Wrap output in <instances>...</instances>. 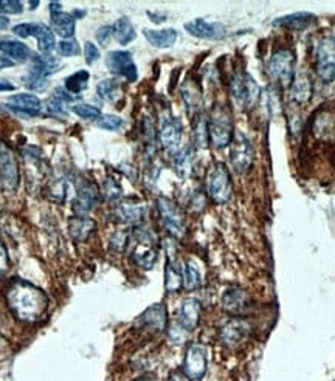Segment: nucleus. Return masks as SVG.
<instances>
[{"label": "nucleus", "mask_w": 335, "mask_h": 381, "mask_svg": "<svg viewBox=\"0 0 335 381\" xmlns=\"http://www.w3.org/2000/svg\"><path fill=\"white\" fill-rule=\"evenodd\" d=\"M317 16L312 13H306V11H299V13H292L287 14V16L278 17L273 20L275 27H283V28H289V30H306V28L315 24Z\"/></svg>", "instance_id": "nucleus-23"}, {"label": "nucleus", "mask_w": 335, "mask_h": 381, "mask_svg": "<svg viewBox=\"0 0 335 381\" xmlns=\"http://www.w3.org/2000/svg\"><path fill=\"white\" fill-rule=\"evenodd\" d=\"M3 343V338H2V335H0V344H2Z\"/></svg>", "instance_id": "nucleus-60"}, {"label": "nucleus", "mask_w": 335, "mask_h": 381, "mask_svg": "<svg viewBox=\"0 0 335 381\" xmlns=\"http://www.w3.org/2000/svg\"><path fill=\"white\" fill-rule=\"evenodd\" d=\"M84 56H85V62L87 64H94L98 57H99V50L94 44V42H85L84 45Z\"/></svg>", "instance_id": "nucleus-49"}, {"label": "nucleus", "mask_w": 335, "mask_h": 381, "mask_svg": "<svg viewBox=\"0 0 335 381\" xmlns=\"http://www.w3.org/2000/svg\"><path fill=\"white\" fill-rule=\"evenodd\" d=\"M52 14V28L56 34H59L62 39H72L75 34V25L76 19L72 14L58 11V13H50Z\"/></svg>", "instance_id": "nucleus-27"}, {"label": "nucleus", "mask_w": 335, "mask_h": 381, "mask_svg": "<svg viewBox=\"0 0 335 381\" xmlns=\"http://www.w3.org/2000/svg\"><path fill=\"white\" fill-rule=\"evenodd\" d=\"M20 171L17 158L6 143L0 141V189L14 192L19 188Z\"/></svg>", "instance_id": "nucleus-8"}, {"label": "nucleus", "mask_w": 335, "mask_h": 381, "mask_svg": "<svg viewBox=\"0 0 335 381\" xmlns=\"http://www.w3.org/2000/svg\"><path fill=\"white\" fill-rule=\"evenodd\" d=\"M59 67H61L59 59H56V57H53V56H50V55L34 56L31 69H30V71H28V73H33L36 76L48 79V76L56 73V70H58Z\"/></svg>", "instance_id": "nucleus-28"}, {"label": "nucleus", "mask_w": 335, "mask_h": 381, "mask_svg": "<svg viewBox=\"0 0 335 381\" xmlns=\"http://www.w3.org/2000/svg\"><path fill=\"white\" fill-rule=\"evenodd\" d=\"M103 196L106 200L109 202H118L123 197V188H121L120 183L115 178H106V182L103 185Z\"/></svg>", "instance_id": "nucleus-42"}, {"label": "nucleus", "mask_w": 335, "mask_h": 381, "mask_svg": "<svg viewBox=\"0 0 335 381\" xmlns=\"http://www.w3.org/2000/svg\"><path fill=\"white\" fill-rule=\"evenodd\" d=\"M14 90V85L10 82H0V92H8Z\"/></svg>", "instance_id": "nucleus-56"}, {"label": "nucleus", "mask_w": 335, "mask_h": 381, "mask_svg": "<svg viewBox=\"0 0 335 381\" xmlns=\"http://www.w3.org/2000/svg\"><path fill=\"white\" fill-rule=\"evenodd\" d=\"M11 66H14V62H13V61H10L6 56H5V57L0 56V69H3V67H11Z\"/></svg>", "instance_id": "nucleus-55"}, {"label": "nucleus", "mask_w": 335, "mask_h": 381, "mask_svg": "<svg viewBox=\"0 0 335 381\" xmlns=\"http://www.w3.org/2000/svg\"><path fill=\"white\" fill-rule=\"evenodd\" d=\"M0 52L6 57L13 59V62H25L30 59L31 50L28 48L24 42L16 39H3L0 41Z\"/></svg>", "instance_id": "nucleus-26"}, {"label": "nucleus", "mask_w": 335, "mask_h": 381, "mask_svg": "<svg viewBox=\"0 0 335 381\" xmlns=\"http://www.w3.org/2000/svg\"><path fill=\"white\" fill-rule=\"evenodd\" d=\"M315 73L325 84L335 81V36H323L315 47Z\"/></svg>", "instance_id": "nucleus-7"}, {"label": "nucleus", "mask_w": 335, "mask_h": 381, "mask_svg": "<svg viewBox=\"0 0 335 381\" xmlns=\"http://www.w3.org/2000/svg\"><path fill=\"white\" fill-rule=\"evenodd\" d=\"M146 41L155 48H169L176 44L177 31L174 28H165V30H143Z\"/></svg>", "instance_id": "nucleus-29"}, {"label": "nucleus", "mask_w": 335, "mask_h": 381, "mask_svg": "<svg viewBox=\"0 0 335 381\" xmlns=\"http://www.w3.org/2000/svg\"><path fill=\"white\" fill-rule=\"evenodd\" d=\"M72 112L76 113L80 118H83V120H89V121H98L99 118L103 117L101 110H99L98 107L92 106V104H87V103L75 104V106L72 107Z\"/></svg>", "instance_id": "nucleus-41"}, {"label": "nucleus", "mask_w": 335, "mask_h": 381, "mask_svg": "<svg viewBox=\"0 0 335 381\" xmlns=\"http://www.w3.org/2000/svg\"><path fill=\"white\" fill-rule=\"evenodd\" d=\"M8 25H10V20L5 16H0V30H5V28H8Z\"/></svg>", "instance_id": "nucleus-57"}, {"label": "nucleus", "mask_w": 335, "mask_h": 381, "mask_svg": "<svg viewBox=\"0 0 335 381\" xmlns=\"http://www.w3.org/2000/svg\"><path fill=\"white\" fill-rule=\"evenodd\" d=\"M202 285V275L197 265L192 261H187L183 265V287L188 292H194Z\"/></svg>", "instance_id": "nucleus-34"}, {"label": "nucleus", "mask_w": 335, "mask_h": 381, "mask_svg": "<svg viewBox=\"0 0 335 381\" xmlns=\"http://www.w3.org/2000/svg\"><path fill=\"white\" fill-rule=\"evenodd\" d=\"M183 287V270L176 262L168 259L165 267V290L168 293L179 292Z\"/></svg>", "instance_id": "nucleus-30"}, {"label": "nucleus", "mask_w": 335, "mask_h": 381, "mask_svg": "<svg viewBox=\"0 0 335 381\" xmlns=\"http://www.w3.org/2000/svg\"><path fill=\"white\" fill-rule=\"evenodd\" d=\"M267 107L272 117H278L283 112V101L280 87L276 84H272L267 87Z\"/></svg>", "instance_id": "nucleus-39"}, {"label": "nucleus", "mask_w": 335, "mask_h": 381, "mask_svg": "<svg viewBox=\"0 0 335 381\" xmlns=\"http://www.w3.org/2000/svg\"><path fill=\"white\" fill-rule=\"evenodd\" d=\"M157 210L160 213L162 224L166 228V231L173 237H183L187 233V220L185 214L173 200L160 197L157 200Z\"/></svg>", "instance_id": "nucleus-9"}, {"label": "nucleus", "mask_w": 335, "mask_h": 381, "mask_svg": "<svg viewBox=\"0 0 335 381\" xmlns=\"http://www.w3.org/2000/svg\"><path fill=\"white\" fill-rule=\"evenodd\" d=\"M99 192L97 185L87 178H80L76 183V196L73 199V211L76 215H87L97 206Z\"/></svg>", "instance_id": "nucleus-13"}, {"label": "nucleus", "mask_w": 335, "mask_h": 381, "mask_svg": "<svg viewBox=\"0 0 335 381\" xmlns=\"http://www.w3.org/2000/svg\"><path fill=\"white\" fill-rule=\"evenodd\" d=\"M98 95L104 101H115L120 95V84L115 79H103L101 82L97 85Z\"/></svg>", "instance_id": "nucleus-38"}, {"label": "nucleus", "mask_w": 335, "mask_h": 381, "mask_svg": "<svg viewBox=\"0 0 335 381\" xmlns=\"http://www.w3.org/2000/svg\"><path fill=\"white\" fill-rule=\"evenodd\" d=\"M313 93V82L309 75L301 73L295 75L294 81L290 84V98L292 101L298 106L308 104L312 99Z\"/></svg>", "instance_id": "nucleus-22"}, {"label": "nucleus", "mask_w": 335, "mask_h": 381, "mask_svg": "<svg viewBox=\"0 0 335 381\" xmlns=\"http://www.w3.org/2000/svg\"><path fill=\"white\" fill-rule=\"evenodd\" d=\"M112 27H113V38L117 39L120 45L131 44V42L137 38V34H135V28L129 22V19L121 17Z\"/></svg>", "instance_id": "nucleus-33"}, {"label": "nucleus", "mask_w": 335, "mask_h": 381, "mask_svg": "<svg viewBox=\"0 0 335 381\" xmlns=\"http://www.w3.org/2000/svg\"><path fill=\"white\" fill-rule=\"evenodd\" d=\"M129 240L131 231H127V229H117V231L111 236L109 245L113 251H117V253H123V251H126L127 247H129Z\"/></svg>", "instance_id": "nucleus-40"}, {"label": "nucleus", "mask_w": 335, "mask_h": 381, "mask_svg": "<svg viewBox=\"0 0 335 381\" xmlns=\"http://www.w3.org/2000/svg\"><path fill=\"white\" fill-rule=\"evenodd\" d=\"M22 11V2H17V0H0V16L2 14H20Z\"/></svg>", "instance_id": "nucleus-47"}, {"label": "nucleus", "mask_w": 335, "mask_h": 381, "mask_svg": "<svg viewBox=\"0 0 335 381\" xmlns=\"http://www.w3.org/2000/svg\"><path fill=\"white\" fill-rule=\"evenodd\" d=\"M90 75L87 70H78L76 73L70 75L66 79V90L72 93V95H78V93H81L83 90L87 89Z\"/></svg>", "instance_id": "nucleus-36"}, {"label": "nucleus", "mask_w": 335, "mask_h": 381, "mask_svg": "<svg viewBox=\"0 0 335 381\" xmlns=\"http://www.w3.org/2000/svg\"><path fill=\"white\" fill-rule=\"evenodd\" d=\"M166 381H191L187 375H185L183 371H174L169 373V377Z\"/></svg>", "instance_id": "nucleus-54"}, {"label": "nucleus", "mask_w": 335, "mask_h": 381, "mask_svg": "<svg viewBox=\"0 0 335 381\" xmlns=\"http://www.w3.org/2000/svg\"><path fill=\"white\" fill-rule=\"evenodd\" d=\"M48 194H50V197L56 200V202H64V199H66V194H67L66 180L61 178V180H56V182H53L52 185H50Z\"/></svg>", "instance_id": "nucleus-44"}, {"label": "nucleus", "mask_w": 335, "mask_h": 381, "mask_svg": "<svg viewBox=\"0 0 335 381\" xmlns=\"http://www.w3.org/2000/svg\"><path fill=\"white\" fill-rule=\"evenodd\" d=\"M138 324L152 333H163L168 326V312L163 304H154L138 316Z\"/></svg>", "instance_id": "nucleus-16"}, {"label": "nucleus", "mask_w": 335, "mask_h": 381, "mask_svg": "<svg viewBox=\"0 0 335 381\" xmlns=\"http://www.w3.org/2000/svg\"><path fill=\"white\" fill-rule=\"evenodd\" d=\"M10 268V259H8V251H6L5 245L0 242V278L6 275V271Z\"/></svg>", "instance_id": "nucleus-50"}, {"label": "nucleus", "mask_w": 335, "mask_h": 381, "mask_svg": "<svg viewBox=\"0 0 335 381\" xmlns=\"http://www.w3.org/2000/svg\"><path fill=\"white\" fill-rule=\"evenodd\" d=\"M58 48V53L64 57H70V56H76L80 53V45H78V42L72 38V39H64L59 42V45L56 47Z\"/></svg>", "instance_id": "nucleus-45"}, {"label": "nucleus", "mask_w": 335, "mask_h": 381, "mask_svg": "<svg viewBox=\"0 0 335 381\" xmlns=\"http://www.w3.org/2000/svg\"><path fill=\"white\" fill-rule=\"evenodd\" d=\"M206 194L211 202L224 205L230 202L233 196L231 177L224 163H215L206 174Z\"/></svg>", "instance_id": "nucleus-4"}, {"label": "nucleus", "mask_w": 335, "mask_h": 381, "mask_svg": "<svg viewBox=\"0 0 335 381\" xmlns=\"http://www.w3.org/2000/svg\"><path fill=\"white\" fill-rule=\"evenodd\" d=\"M188 332L185 330L183 327H180L179 324L177 326H173L169 329V340L176 343V344H182L185 341V335H187Z\"/></svg>", "instance_id": "nucleus-51"}, {"label": "nucleus", "mask_w": 335, "mask_h": 381, "mask_svg": "<svg viewBox=\"0 0 335 381\" xmlns=\"http://www.w3.org/2000/svg\"><path fill=\"white\" fill-rule=\"evenodd\" d=\"M106 66L112 71L113 75L123 76L129 82L137 81L138 71L135 66L134 57L131 52H124V50H117V52H111L106 57Z\"/></svg>", "instance_id": "nucleus-14"}, {"label": "nucleus", "mask_w": 335, "mask_h": 381, "mask_svg": "<svg viewBox=\"0 0 335 381\" xmlns=\"http://www.w3.org/2000/svg\"><path fill=\"white\" fill-rule=\"evenodd\" d=\"M34 38L38 39V47L42 55H50V52L56 47L55 34L52 28L44 25V24H34Z\"/></svg>", "instance_id": "nucleus-32"}, {"label": "nucleus", "mask_w": 335, "mask_h": 381, "mask_svg": "<svg viewBox=\"0 0 335 381\" xmlns=\"http://www.w3.org/2000/svg\"><path fill=\"white\" fill-rule=\"evenodd\" d=\"M182 96L185 99V104H187L188 107V112L191 115H201V110H202V96H201V92H199V89L196 87L194 84L187 81L185 82V85L182 87Z\"/></svg>", "instance_id": "nucleus-31"}, {"label": "nucleus", "mask_w": 335, "mask_h": 381, "mask_svg": "<svg viewBox=\"0 0 335 381\" xmlns=\"http://www.w3.org/2000/svg\"><path fill=\"white\" fill-rule=\"evenodd\" d=\"M252 326L250 322L242 318H233L227 321L219 330V338L225 346H236L247 335L250 333Z\"/></svg>", "instance_id": "nucleus-18"}, {"label": "nucleus", "mask_w": 335, "mask_h": 381, "mask_svg": "<svg viewBox=\"0 0 335 381\" xmlns=\"http://www.w3.org/2000/svg\"><path fill=\"white\" fill-rule=\"evenodd\" d=\"M190 208L192 211H201L204 208V194L202 192H196L194 196H192L191 202H190Z\"/></svg>", "instance_id": "nucleus-53"}, {"label": "nucleus", "mask_w": 335, "mask_h": 381, "mask_svg": "<svg viewBox=\"0 0 335 381\" xmlns=\"http://www.w3.org/2000/svg\"><path fill=\"white\" fill-rule=\"evenodd\" d=\"M24 81H25L27 87L30 90H34V92H44L48 87V79H44V78L36 76L33 73H28Z\"/></svg>", "instance_id": "nucleus-46"}, {"label": "nucleus", "mask_w": 335, "mask_h": 381, "mask_svg": "<svg viewBox=\"0 0 335 381\" xmlns=\"http://www.w3.org/2000/svg\"><path fill=\"white\" fill-rule=\"evenodd\" d=\"M192 168H194V152H192L191 148L182 149L176 155L177 174L180 177H190L192 174Z\"/></svg>", "instance_id": "nucleus-35"}, {"label": "nucleus", "mask_w": 335, "mask_h": 381, "mask_svg": "<svg viewBox=\"0 0 335 381\" xmlns=\"http://www.w3.org/2000/svg\"><path fill=\"white\" fill-rule=\"evenodd\" d=\"M8 107L11 110L27 115V117H39L42 113V103L38 96L30 93H17L8 99Z\"/></svg>", "instance_id": "nucleus-21"}, {"label": "nucleus", "mask_w": 335, "mask_h": 381, "mask_svg": "<svg viewBox=\"0 0 335 381\" xmlns=\"http://www.w3.org/2000/svg\"><path fill=\"white\" fill-rule=\"evenodd\" d=\"M185 30H187L191 36L199 39H206V41H218L224 38L225 28L222 24L219 22H208L205 19H194L191 22L185 24Z\"/></svg>", "instance_id": "nucleus-20"}, {"label": "nucleus", "mask_w": 335, "mask_h": 381, "mask_svg": "<svg viewBox=\"0 0 335 381\" xmlns=\"http://www.w3.org/2000/svg\"><path fill=\"white\" fill-rule=\"evenodd\" d=\"M222 308L227 313L234 316L245 315L252 308L250 294L239 287H230L222 294Z\"/></svg>", "instance_id": "nucleus-15"}, {"label": "nucleus", "mask_w": 335, "mask_h": 381, "mask_svg": "<svg viewBox=\"0 0 335 381\" xmlns=\"http://www.w3.org/2000/svg\"><path fill=\"white\" fill-rule=\"evenodd\" d=\"M5 298L14 318L19 321L34 324L47 316L48 296L44 290L31 282L14 280L6 289Z\"/></svg>", "instance_id": "nucleus-1"}, {"label": "nucleus", "mask_w": 335, "mask_h": 381, "mask_svg": "<svg viewBox=\"0 0 335 381\" xmlns=\"http://www.w3.org/2000/svg\"><path fill=\"white\" fill-rule=\"evenodd\" d=\"M210 143L218 149L231 145L234 136V126L230 112L225 107L216 106L208 118Z\"/></svg>", "instance_id": "nucleus-3"}, {"label": "nucleus", "mask_w": 335, "mask_h": 381, "mask_svg": "<svg viewBox=\"0 0 335 381\" xmlns=\"http://www.w3.org/2000/svg\"><path fill=\"white\" fill-rule=\"evenodd\" d=\"M194 143L197 148L206 149L210 145V136H208V121L204 115H197L194 120Z\"/></svg>", "instance_id": "nucleus-37"}, {"label": "nucleus", "mask_w": 335, "mask_h": 381, "mask_svg": "<svg viewBox=\"0 0 335 381\" xmlns=\"http://www.w3.org/2000/svg\"><path fill=\"white\" fill-rule=\"evenodd\" d=\"M230 161L233 169L244 174L253 166L255 161V149L252 141L247 138L245 134L234 132L233 141L230 145Z\"/></svg>", "instance_id": "nucleus-10"}, {"label": "nucleus", "mask_w": 335, "mask_h": 381, "mask_svg": "<svg viewBox=\"0 0 335 381\" xmlns=\"http://www.w3.org/2000/svg\"><path fill=\"white\" fill-rule=\"evenodd\" d=\"M39 5V2H38V0H36V2H30V6H31V8H36V6Z\"/></svg>", "instance_id": "nucleus-59"}, {"label": "nucleus", "mask_w": 335, "mask_h": 381, "mask_svg": "<svg viewBox=\"0 0 335 381\" xmlns=\"http://www.w3.org/2000/svg\"><path fill=\"white\" fill-rule=\"evenodd\" d=\"M313 134L322 140H335V113L320 112L313 121Z\"/></svg>", "instance_id": "nucleus-25"}, {"label": "nucleus", "mask_w": 335, "mask_h": 381, "mask_svg": "<svg viewBox=\"0 0 335 381\" xmlns=\"http://www.w3.org/2000/svg\"><path fill=\"white\" fill-rule=\"evenodd\" d=\"M146 208L138 200L127 199L120 202L115 208V219L124 225L138 227L145 219Z\"/></svg>", "instance_id": "nucleus-17"}, {"label": "nucleus", "mask_w": 335, "mask_h": 381, "mask_svg": "<svg viewBox=\"0 0 335 381\" xmlns=\"http://www.w3.org/2000/svg\"><path fill=\"white\" fill-rule=\"evenodd\" d=\"M131 248V259L135 265H138L143 270H151L155 262L157 256H159V250H157V237L143 225L134 227L131 233L129 247Z\"/></svg>", "instance_id": "nucleus-2"}, {"label": "nucleus", "mask_w": 335, "mask_h": 381, "mask_svg": "<svg viewBox=\"0 0 335 381\" xmlns=\"http://www.w3.org/2000/svg\"><path fill=\"white\" fill-rule=\"evenodd\" d=\"M202 305L201 301L196 298H187L183 299L177 312V324L183 327L187 332H192L201 321Z\"/></svg>", "instance_id": "nucleus-19"}, {"label": "nucleus", "mask_w": 335, "mask_h": 381, "mask_svg": "<svg viewBox=\"0 0 335 381\" xmlns=\"http://www.w3.org/2000/svg\"><path fill=\"white\" fill-rule=\"evenodd\" d=\"M208 368V352L199 343H191L185 352L182 371L191 381L202 380Z\"/></svg>", "instance_id": "nucleus-11"}, {"label": "nucleus", "mask_w": 335, "mask_h": 381, "mask_svg": "<svg viewBox=\"0 0 335 381\" xmlns=\"http://www.w3.org/2000/svg\"><path fill=\"white\" fill-rule=\"evenodd\" d=\"M69 229L75 240L84 242L94 234L97 229V222L87 217V215H75V217H72L69 222Z\"/></svg>", "instance_id": "nucleus-24"}, {"label": "nucleus", "mask_w": 335, "mask_h": 381, "mask_svg": "<svg viewBox=\"0 0 335 381\" xmlns=\"http://www.w3.org/2000/svg\"><path fill=\"white\" fill-rule=\"evenodd\" d=\"M112 38H113V27L112 25H104L101 28H98L97 39H98L99 44L108 45Z\"/></svg>", "instance_id": "nucleus-48"}, {"label": "nucleus", "mask_w": 335, "mask_h": 381, "mask_svg": "<svg viewBox=\"0 0 335 381\" xmlns=\"http://www.w3.org/2000/svg\"><path fill=\"white\" fill-rule=\"evenodd\" d=\"M159 138H160V145L168 154L174 157L179 154L182 150L180 146H182V138H183V126L180 123V120L171 117V115L163 118L160 124Z\"/></svg>", "instance_id": "nucleus-12"}, {"label": "nucleus", "mask_w": 335, "mask_h": 381, "mask_svg": "<svg viewBox=\"0 0 335 381\" xmlns=\"http://www.w3.org/2000/svg\"><path fill=\"white\" fill-rule=\"evenodd\" d=\"M97 126L104 129V131L117 132L124 126V120L117 117V115H103V117L97 121Z\"/></svg>", "instance_id": "nucleus-43"}, {"label": "nucleus", "mask_w": 335, "mask_h": 381, "mask_svg": "<svg viewBox=\"0 0 335 381\" xmlns=\"http://www.w3.org/2000/svg\"><path fill=\"white\" fill-rule=\"evenodd\" d=\"M13 33L22 39L30 38L34 33V24H19L13 28Z\"/></svg>", "instance_id": "nucleus-52"}, {"label": "nucleus", "mask_w": 335, "mask_h": 381, "mask_svg": "<svg viewBox=\"0 0 335 381\" xmlns=\"http://www.w3.org/2000/svg\"><path fill=\"white\" fill-rule=\"evenodd\" d=\"M135 381H151V378H149V377H141V378H137Z\"/></svg>", "instance_id": "nucleus-58"}, {"label": "nucleus", "mask_w": 335, "mask_h": 381, "mask_svg": "<svg viewBox=\"0 0 335 381\" xmlns=\"http://www.w3.org/2000/svg\"><path fill=\"white\" fill-rule=\"evenodd\" d=\"M230 92L242 110H252L261 98V87L248 73H234L230 81Z\"/></svg>", "instance_id": "nucleus-6"}, {"label": "nucleus", "mask_w": 335, "mask_h": 381, "mask_svg": "<svg viewBox=\"0 0 335 381\" xmlns=\"http://www.w3.org/2000/svg\"><path fill=\"white\" fill-rule=\"evenodd\" d=\"M295 66H297V56L290 48H280L270 56L267 62V71L270 78L273 79L275 84L280 87H290L292 81L295 78Z\"/></svg>", "instance_id": "nucleus-5"}]
</instances>
